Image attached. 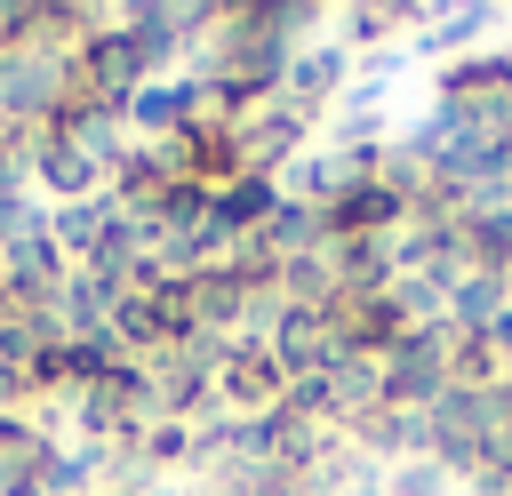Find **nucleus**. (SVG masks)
I'll list each match as a JSON object with an SVG mask.
<instances>
[{
    "label": "nucleus",
    "mask_w": 512,
    "mask_h": 496,
    "mask_svg": "<svg viewBox=\"0 0 512 496\" xmlns=\"http://www.w3.org/2000/svg\"><path fill=\"white\" fill-rule=\"evenodd\" d=\"M352 448H360V456H400V464H408V456H432V416L376 400V408L352 424Z\"/></svg>",
    "instance_id": "obj_5"
},
{
    "label": "nucleus",
    "mask_w": 512,
    "mask_h": 496,
    "mask_svg": "<svg viewBox=\"0 0 512 496\" xmlns=\"http://www.w3.org/2000/svg\"><path fill=\"white\" fill-rule=\"evenodd\" d=\"M56 440L32 416H0V496H48Z\"/></svg>",
    "instance_id": "obj_3"
},
{
    "label": "nucleus",
    "mask_w": 512,
    "mask_h": 496,
    "mask_svg": "<svg viewBox=\"0 0 512 496\" xmlns=\"http://www.w3.org/2000/svg\"><path fill=\"white\" fill-rule=\"evenodd\" d=\"M216 400H224L232 416H264V408L288 400V368L272 360L264 336H232V344H224V360H216Z\"/></svg>",
    "instance_id": "obj_1"
},
{
    "label": "nucleus",
    "mask_w": 512,
    "mask_h": 496,
    "mask_svg": "<svg viewBox=\"0 0 512 496\" xmlns=\"http://www.w3.org/2000/svg\"><path fill=\"white\" fill-rule=\"evenodd\" d=\"M264 344H272V360L288 368V384H296V376H320L328 360H344V344H336V328H328L320 304H280V320L264 328Z\"/></svg>",
    "instance_id": "obj_2"
},
{
    "label": "nucleus",
    "mask_w": 512,
    "mask_h": 496,
    "mask_svg": "<svg viewBox=\"0 0 512 496\" xmlns=\"http://www.w3.org/2000/svg\"><path fill=\"white\" fill-rule=\"evenodd\" d=\"M344 80H352V48H296V56H288L280 96H288V104H304V112L320 120V112H328V96H344Z\"/></svg>",
    "instance_id": "obj_6"
},
{
    "label": "nucleus",
    "mask_w": 512,
    "mask_h": 496,
    "mask_svg": "<svg viewBox=\"0 0 512 496\" xmlns=\"http://www.w3.org/2000/svg\"><path fill=\"white\" fill-rule=\"evenodd\" d=\"M120 224V200L112 192H96V200H64V208H48V240H56V256L80 272L96 248H104V232Z\"/></svg>",
    "instance_id": "obj_4"
},
{
    "label": "nucleus",
    "mask_w": 512,
    "mask_h": 496,
    "mask_svg": "<svg viewBox=\"0 0 512 496\" xmlns=\"http://www.w3.org/2000/svg\"><path fill=\"white\" fill-rule=\"evenodd\" d=\"M480 24H496V8H456V16L440 8V16H432V48H464Z\"/></svg>",
    "instance_id": "obj_8"
},
{
    "label": "nucleus",
    "mask_w": 512,
    "mask_h": 496,
    "mask_svg": "<svg viewBox=\"0 0 512 496\" xmlns=\"http://www.w3.org/2000/svg\"><path fill=\"white\" fill-rule=\"evenodd\" d=\"M96 496H144V488H96Z\"/></svg>",
    "instance_id": "obj_9"
},
{
    "label": "nucleus",
    "mask_w": 512,
    "mask_h": 496,
    "mask_svg": "<svg viewBox=\"0 0 512 496\" xmlns=\"http://www.w3.org/2000/svg\"><path fill=\"white\" fill-rule=\"evenodd\" d=\"M456 488V472L440 464V456H408L400 472H392V496H448Z\"/></svg>",
    "instance_id": "obj_7"
}]
</instances>
